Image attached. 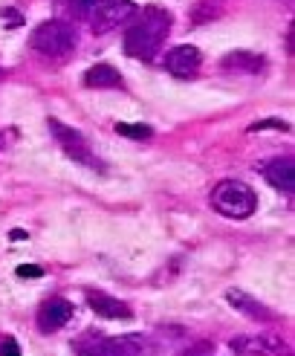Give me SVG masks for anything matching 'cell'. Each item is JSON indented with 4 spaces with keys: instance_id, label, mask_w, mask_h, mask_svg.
Here are the masks:
<instances>
[{
    "instance_id": "cell-20",
    "label": "cell",
    "mask_w": 295,
    "mask_h": 356,
    "mask_svg": "<svg viewBox=\"0 0 295 356\" xmlns=\"http://www.w3.org/2000/svg\"><path fill=\"white\" fill-rule=\"evenodd\" d=\"M26 238V232H21V229H15V232H12V241H24Z\"/></svg>"
},
{
    "instance_id": "cell-19",
    "label": "cell",
    "mask_w": 295,
    "mask_h": 356,
    "mask_svg": "<svg viewBox=\"0 0 295 356\" xmlns=\"http://www.w3.org/2000/svg\"><path fill=\"white\" fill-rule=\"evenodd\" d=\"M0 17H9V24H12V26H17V24H21V17H17V12H15V9H6V12L0 15Z\"/></svg>"
},
{
    "instance_id": "cell-5",
    "label": "cell",
    "mask_w": 295,
    "mask_h": 356,
    "mask_svg": "<svg viewBox=\"0 0 295 356\" xmlns=\"http://www.w3.org/2000/svg\"><path fill=\"white\" fill-rule=\"evenodd\" d=\"M49 131H52V136L58 139V145L76 159V163H84V165H90V168H96L99 163L93 159V151H90V145L84 142V136L78 134V131H73V128H67V124H61L58 119H49Z\"/></svg>"
},
{
    "instance_id": "cell-12",
    "label": "cell",
    "mask_w": 295,
    "mask_h": 356,
    "mask_svg": "<svg viewBox=\"0 0 295 356\" xmlns=\"http://www.w3.org/2000/svg\"><path fill=\"white\" fill-rule=\"evenodd\" d=\"M84 84L93 90H104V87H121V73L113 64H96L84 73Z\"/></svg>"
},
{
    "instance_id": "cell-8",
    "label": "cell",
    "mask_w": 295,
    "mask_h": 356,
    "mask_svg": "<svg viewBox=\"0 0 295 356\" xmlns=\"http://www.w3.org/2000/svg\"><path fill=\"white\" fill-rule=\"evenodd\" d=\"M264 177L269 180V186L281 188L284 194H292L295 191V159L292 156H278V159H269L267 165H260Z\"/></svg>"
},
{
    "instance_id": "cell-2",
    "label": "cell",
    "mask_w": 295,
    "mask_h": 356,
    "mask_svg": "<svg viewBox=\"0 0 295 356\" xmlns=\"http://www.w3.org/2000/svg\"><path fill=\"white\" fill-rule=\"evenodd\" d=\"M212 206H214V211H220L223 218L243 220V218L255 215L258 194L240 180H220L212 191Z\"/></svg>"
},
{
    "instance_id": "cell-13",
    "label": "cell",
    "mask_w": 295,
    "mask_h": 356,
    "mask_svg": "<svg viewBox=\"0 0 295 356\" xmlns=\"http://www.w3.org/2000/svg\"><path fill=\"white\" fill-rule=\"evenodd\" d=\"M220 64H223V70H229V73H258V70L264 67V58L255 56V52L237 49V52H229Z\"/></svg>"
},
{
    "instance_id": "cell-16",
    "label": "cell",
    "mask_w": 295,
    "mask_h": 356,
    "mask_svg": "<svg viewBox=\"0 0 295 356\" xmlns=\"http://www.w3.org/2000/svg\"><path fill=\"white\" fill-rule=\"evenodd\" d=\"M267 128H275V131H287L289 124H287V122H278V119H267V122H258V124H252V131H267Z\"/></svg>"
},
{
    "instance_id": "cell-17",
    "label": "cell",
    "mask_w": 295,
    "mask_h": 356,
    "mask_svg": "<svg viewBox=\"0 0 295 356\" xmlns=\"http://www.w3.org/2000/svg\"><path fill=\"white\" fill-rule=\"evenodd\" d=\"M0 356H21V348H17L15 339H3V348H0Z\"/></svg>"
},
{
    "instance_id": "cell-15",
    "label": "cell",
    "mask_w": 295,
    "mask_h": 356,
    "mask_svg": "<svg viewBox=\"0 0 295 356\" xmlns=\"http://www.w3.org/2000/svg\"><path fill=\"white\" fill-rule=\"evenodd\" d=\"M17 275H21V278H41L44 270L38 264H21V266H17Z\"/></svg>"
},
{
    "instance_id": "cell-18",
    "label": "cell",
    "mask_w": 295,
    "mask_h": 356,
    "mask_svg": "<svg viewBox=\"0 0 295 356\" xmlns=\"http://www.w3.org/2000/svg\"><path fill=\"white\" fill-rule=\"evenodd\" d=\"M73 3H76V9H78V12H84V15H90V9L96 6V0H73Z\"/></svg>"
},
{
    "instance_id": "cell-11",
    "label": "cell",
    "mask_w": 295,
    "mask_h": 356,
    "mask_svg": "<svg viewBox=\"0 0 295 356\" xmlns=\"http://www.w3.org/2000/svg\"><path fill=\"white\" fill-rule=\"evenodd\" d=\"M226 301H229L235 310H240V313H246V316L258 318V322H269V318H272V310H269V307H264L260 301H255L252 296L240 293V290H229V293H226Z\"/></svg>"
},
{
    "instance_id": "cell-4",
    "label": "cell",
    "mask_w": 295,
    "mask_h": 356,
    "mask_svg": "<svg viewBox=\"0 0 295 356\" xmlns=\"http://www.w3.org/2000/svg\"><path fill=\"white\" fill-rule=\"evenodd\" d=\"M136 15H139V6L133 0H96V6L90 9V17H93L90 26L96 35H104L121 24H128Z\"/></svg>"
},
{
    "instance_id": "cell-3",
    "label": "cell",
    "mask_w": 295,
    "mask_h": 356,
    "mask_svg": "<svg viewBox=\"0 0 295 356\" xmlns=\"http://www.w3.org/2000/svg\"><path fill=\"white\" fill-rule=\"evenodd\" d=\"M29 44L35 52H41L47 58H61L76 49V29L67 21H44L41 26L32 29Z\"/></svg>"
},
{
    "instance_id": "cell-10",
    "label": "cell",
    "mask_w": 295,
    "mask_h": 356,
    "mask_svg": "<svg viewBox=\"0 0 295 356\" xmlns=\"http://www.w3.org/2000/svg\"><path fill=\"white\" fill-rule=\"evenodd\" d=\"M87 305L99 318H130V307L125 301H119L108 293H90L87 296Z\"/></svg>"
},
{
    "instance_id": "cell-1",
    "label": "cell",
    "mask_w": 295,
    "mask_h": 356,
    "mask_svg": "<svg viewBox=\"0 0 295 356\" xmlns=\"http://www.w3.org/2000/svg\"><path fill=\"white\" fill-rule=\"evenodd\" d=\"M171 29V15L165 9H145L142 15H136V24L125 32V52L139 61H151L160 52L165 35Z\"/></svg>"
},
{
    "instance_id": "cell-6",
    "label": "cell",
    "mask_w": 295,
    "mask_h": 356,
    "mask_svg": "<svg viewBox=\"0 0 295 356\" xmlns=\"http://www.w3.org/2000/svg\"><path fill=\"white\" fill-rule=\"evenodd\" d=\"M203 64V56H200V49L197 47H174L168 56H165V70L171 76H177V79H188V76H197V70Z\"/></svg>"
},
{
    "instance_id": "cell-21",
    "label": "cell",
    "mask_w": 295,
    "mask_h": 356,
    "mask_svg": "<svg viewBox=\"0 0 295 356\" xmlns=\"http://www.w3.org/2000/svg\"><path fill=\"white\" fill-rule=\"evenodd\" d=\"M0 148H3V134H0Z\"/></svg>"
},
{
    "instance_id": "cell-7",
    "label": "cell",
    "mask_w": 295,
    "mask_h": 356,
    "mask_svg": "<svg viewBox=\"0 0 295 356\" xmlns=\"http://www.w3.org/2000/svg\"><path fill=\"white\" fill-rule=\"evenodd\" d=\"M153 348L145 336H113L96 348V356H151Z\"/></svg>"
},
{
    "instance_id": "cell-14",
    "label": "cell",
    "mask_w": 295,
    "mask_h": 356,
    "mask_svg": "<svg viewBox=\"0 0 295 356\" xmlns=\"http://www.w3.org/2000/svg\"><path fill=\"white\" fill-rule=\"evenodd\" d=\"M116 134L128 136V139H151L153 128H151V124H128V122H116Z\"/></svg>"
},
{
    "instance_id": "cell-9",
    "label": "cell",
    "mask_w": 295,
    "mask_h": 356,
    "mask_svg": "<svg viewBox=\"0 0 295 356\" xmlns=\"http://www.w3.org/2000/svg\"><path fill=\"white\" fill-rule=\"evenodd\" d=\"M69 318H73V305L64 301V298H49L47 305L38 310V327L44 333H56L69 322Z\"/></svg>"
}]
</instances>
